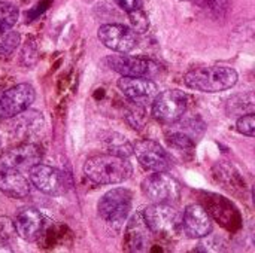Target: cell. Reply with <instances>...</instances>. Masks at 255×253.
Here are the masks:
<instances>
[{
  "label": "cell",
  "instance_id": "6da1fadb",
  "mask_svg": "<svg viewBox=\"0 0 255 253\" xmlns=\"http://www.w3.org/2000/svg\"><path fill=\"white\" fill-rule=\"evenodd\" d=\"M133 173L131 164L126 157L115 154H97L87 158L84 174L97 185H117L130 179Z\"/></svg>",
  "mask_w": 255,
  "mask_h": 253
},
{
  "label": "cell",
  "instance_id": "7a4b0ae2",
  "mask_svg": "<svg viewBox=\"0 0 255 253\" xmlns=\"http://www.w3.org/2000/svg\"><path fill=\"white\" fill-rule=\"evenodd\" d=\"M238 82V72L227 66H205L185 73L184 84L200 92H221L233 88Z\"/></svg>",
  "mask_w": 255,
  "mask_h": 253
},
{
  "label": "cell",
  "instance_id": "3957f363",
  "mask_svg": "<svg viewBox=\"0 0 255 253\" xmlns=\"http://www.w3.org/2000/svg\"><path fill=\"white\" fill-rule=\"evenodd\" d=\"M133 204V194L126 188L108 191L99 201L100 218L114 228H121L127 221Z\"/></svg>",
  "mask_w": 255,
  "mask_h": 253
},
{
  "label": "cell",
  "instance_id": "277c9868",
  "mask_svg": "<svg viewBox=\"0 0 255 253\" xmlns=\"http://www.w3.org/2000/svg\"><path fill=\"white\" fill-rule=\"evenodd\" d=\"M143 219L152 234L175 237L181 234V213L169 203H152L143 212Z\"/></svg>",
  "mask_w": 255,
  "mask_h": 253
},
{
  "label": "cell",
  "instance_id": "5b68a950",
  "mask_svg": "<svg viewBox=\"0 0 255 253\" xmlns=\"http://www.w3.org/2000/svg\"><path fill=\"white\" fill-rule=\"evenodd\" d=\"M152 116L161 124H173L182 119L188 107V95L179 89H166L152 100Z\"/></svg>",
  "mask_w": 255,
  "mask_h": 253
},
{
  "label": "cell",
  "instance_id": "8992f818",
  "mask_svg": "<svg viewBox=\"0 0 255 253\" xmlns=\"http://www.w3.org/2000/svg\"><path fill=\"white\" fill-rule=\"evenodd\" d=\"M140 188L143 195L151 203L173 204L181 197L179 183L166 171H152V174L143 179Z\"/></svg>",
  "mask_w": 255,
  "mask_h": 253
},
{
  "label": "cell",
  "instance_id": "52a82bcc",
  "mask_svg": "<svg viewBox=\"0 0 255 253\" xmlns=\"http://www.w3.org/2000/svg\"><path fill=\"white\" fill-rule=\"evenodd\" d=\"M28 177L31 185L46 195L60 197L64 195L69 189L66 174L58 169H54L42 163H37L28 170Z\"/></svg>",
  "mask_w": 255,
  "mask_h": 253
},
{
  "label": "cell",
  "instance_id": "ba28073f",
  "mask_svg": "<svg viewBox=\"0 0 255 253\" xmlns=\"http://www.w3.org/2000/svg\"><path fill=\"white\" fill-rule=\"evenodd\" d=\"M106 63L114 72L120 73L121 76H131V78L151 79L160 70V66L149 58L126 55V54L111 55L106 58Z\"/></svg>",
  "mask_w": 255,
  "mask_h": 253
},
{
  "label": "cell",
  "instance_id": "9c48e42d",
  "mask_svg": "<svg viewBox=\"0 0 255 253\" xmlns=\"http://www.w3.org/2000/svg\"><path fill=\"white\" fill-rule=\"evenodd\" d=\"M36 98V91L30 84H18L0 95V119H10L28 110Z\"/></svg>",
  "mask_w": 255,
  "mask_h": 253
},
{
  "label": "cell",
  "instance_id": "30bf717a",
  "mask_svg": "<svg viewBox=\"0 0 255 253\" xmlns=\"http://www.w3.org/2000/svg\"><path fill=\"white\" fill-rule=\"evenodd\" d=\"M99 40L111 51L128 54L137 46L136 33L124 24H103L97 30Z\"/></svg>",
  "mask_w": 255,
  "mask_h": 253
},
{
  "label": "cell",
  "instance_id": "8fae6325",
  "mask_svg": "<svg viewBox=\"0 0 255 253\" xmlns=\"http://www.w3.org/2000/svg\"><path fill=\"white\" fill-rule=\"evenodd\" d=\"M133 154L139 164L149 171H167L172 167V158L167 151L154 140H140L133 146Z\"/></svg>",
  "mask_w": 255,
  "mask_h": 253
},
{
  "label": "cell",
  "instance_id": "7c38bea8",
  "mask_svg": "<svg viewBox=\"0 0 255 253\" xmlns=\"http://www.w3.org/2000/svg\"><path fill=\"white\" fill-rule=\"evenodd\" d=\"M169 131L166 133V139L178 152H193L199 137L203 134V124L197 125L196 121H181L178 119L173 124H169Z\"/></svg>",
  "mask_w": 255,
  "mask_h": 253
},
{
  "label": "cell",
  "instance_id": "4fadbf2b",
  "mask_svg": "<svg viewBox=\"0 0 255 253\" xmlns=\"http://www.w3.org/2000/svg\"><path fill=\"white\" fill-rule=\"evenodd\" d=\"M120 91L136 106L145 107L151 104L155 95L158 94V86L154 81L148 78H131V76H121L118 79Z\"/></svg>",
  "mask_w": 255,
  "mask_h": 253
},
{
  "label": "cell",
  "instance_id": "5bb4252c",
  "mask_svg": "<svg viewBox=\"0 0 255 253\" xmlns=\"http://www.w3.org/2000/svg\"><path fill=\"white\" fill-rule=\"evenodd\" d=\"M181 231L190 239H203L212 233V219L200 204H190L181 215Z\"/></svg>",
  "mask_w": 255,
  "mask_h": 253
},
{
  "label": "cell",
  "instance_id": "9a60e30c",
  "mask_svg": "<svg viewBox=\"0 0 255 253\" xmlns=\"http://www.w3.org/2000/svg\"><path fill=\"white\" fill-rule=\"evenodd\" d=\"M42 149L34 143H21L7 149L0 157V166L10 167L19 171H28L33 166L40 163Z\"/></svg>",
  "mask_w": 255,
  "mask_h": 253
},
{
  "label": "cell",
  "instance_id": "2e32d148",
  "mask_svg": "<svg viewBox=\"0 0 255 253\" xmlns=\"http://www.w3.org/2000/svg\"><path fill=\"white\" fill-rule=\"evenodd\" d=\"M152 231L146 225L142 212L134 213L124 233V249L127 252H146L152 245Z\"/></svg>",
  "mask_w": 255,
  "mask_h": 253
},
{
  "label": "cell",
  "instance_id": "e0dca14e",
  "mask_svg": "<svg viewBox=\"0 0 255 253\" xmlns=\"http://www.w3.org/2000/svg\"><path fill=\"white\" fill-rule=\"evenodd\" d=\"M16 236L25 242H34L40 237L45 225V219L36 209H24L16 215L13 222Z\"/></svg>",
  "mask_w": 255,
  "mask_h": 253
},
{
  "label": "cell",
  "instance_id": "ac0fdd59",
  "mask_svg": "<svg viewBox=\"0 0 255 253\" xmlns=\"http://www.w3.org/2000/svg\"><path fill=\"white\" fill-rule=\"evenodd\" d=\"M0 191L10 198L19 200L30 194L31 185L22 171L0 166Z\"/></svg>",
  "mask_w": 255,
  "mask_h": 253
},
{
  "label": "cell",
  "instance_id": "d6986e66",
  "mask_svg": "<svg viewBox=\"0 0 255 253\" xmlns=\"http://www.w3.org/2000/svg\"><path fill=\"white\" fill-rule=\"evenodd\" d=\"M19 43V34L12 27L0 25V57L10 55Z\"/></svg>",
  "mask_w": 255,
  "mask_h": 253
},
{
  "label": "cell",
  "instance_id": "ffe728a7",
  "mask_svg": "<svg viewBox=\"0 0 255 253\" xmlns=\"http://www.w3.org/2000/svg\"><path fill=\"white\" fill-rule=\"evenodd\" d=\"M15 240H16V230L13 222L6 216H0V245L12 246Z\"/></svg>",
  "mask_w": 255,
  "mask_h": 253
},
{
  "label": "cell",
  "instance_id": "44dd1931",
  "mask_svg": "<svg viewBox=\"0 0 255 253\" xmlns=\"http://www.w3.org/2000/svg\"><path fill=\"white\" fill-rule=\"evenodd\" d=\"M127 15H128V21H130V25H131L130 28L134 33H145L148 30L149 19H148L146 13L142 10V7L127 12Z\"/></svg>",
  "mask_w": 255,
  "mask_h": 253
},
{
  "label": "cell",
  "instance_id": "7402d4cb",
  "mask_svg": "<svg viewBox=\"0 0 255 253\" xmlns=\"http://www.w3.org/2000/svg\"><path fill=\"white\" fill-rule=\"evenodd\" d=\"M18 7L7 1H0V25L13 27L18 21Z\"/></svg>",
  "mask_w": 255,
  "mask_h": 253
},
{
  "label": "cell",
  "instance_id": "603a6c76",
  "mask_svg": "<svg viewBox=\"0 0 255 253\" xmlns=\"http://www.w3.org/2000/svg\"><path fill=\"white\" fill-rule=\"evenodd\" d=\"M236 128L241 134L254 137L255 134V115L254 112H250L244 116H241L236 122Z\"/></svg>",
  "mask_w": 255,
  "mask_h": 253
},
{
  "label": "cell",
  "instance_id": "cb8c5ba5",
  "mask_svg": "<svg viewBox=\"0 0 255 253\" xmlns=\"http://www.w3.org/2000/svg\"><path fill=\"white\" fill-rule=\"evenodd\" d=\"M115 1L126 12H130V10H134V9L142 7V0H115Z\"/></svg>",
  "mask_w": 255,
  "mask_h": 253
},
{
  "label": "cell",
  "instance_id": "d4e9b609",
  "mask_svg": "<svg viewBox=\"0 0 255 253\" xmlns=\"http://www.w3.org/2000/svg\"><path fill=\"white\" fill-rule=\"evenodd\" d=\"M182 1H190V3H194V4L202 6V7H208V6L215 4L218 0H182Z\"/></svg>",
  "mask_w": 255,
  "mask_h": 253
},
{
  "label": "cell",
  "instance_id": "484cf974",
  "mask_svg": "<svg viewBox=\"0 0 255 253\" xmlns=\"http://www.w3.org/2000/svg\"><path fill=\"white\" fill-rule=\"evenodd\" d=\"M22 1H31V0H22Z\"/></svg>",
  "mask_w": 255,
  "mask_h": 253
}]
</instances>
